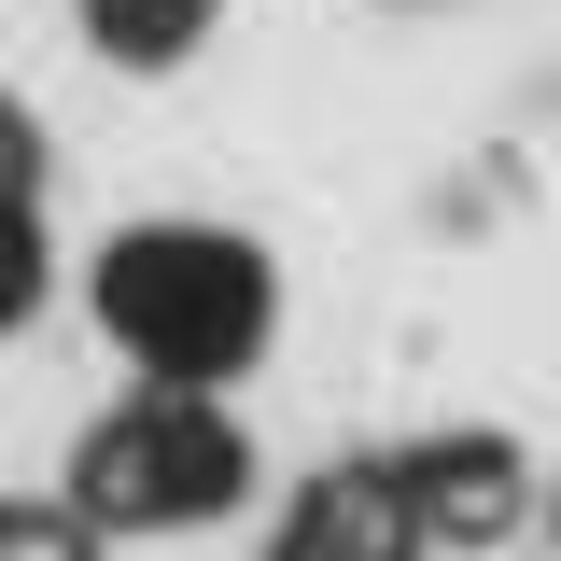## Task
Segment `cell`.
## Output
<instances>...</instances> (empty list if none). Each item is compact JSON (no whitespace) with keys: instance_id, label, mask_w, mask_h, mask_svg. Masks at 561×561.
Returning <instances> with one entry per match:
<instances>
[{"instance_id":"cell-1","label":"cell","mask_w":561,"mask_h":561,"mask_svg":"<svg viewBox=\"0 0 561 561\" xmlns=\"http://www.w3.org/2000/svg\"><path fill=\"white\" fill-rule=\"evenodd\" d=\"M84 323L113 337V365L140 393H239L280 337V267L253 225L154 210V225H113L84 253Z\"/></svg>"},{"instance_id":"cell-2","label":"cell","mask_w":561,"mask_h":561,"mask_svg":"<svg viewBox=\"0 0 561 561\" xmlns=\"http://www.w3.org/2000/svg\"><path fill=\"white\" fill-rule=\"evenodd\" d=\"M57 491L113 534V548H140V534H210V519H239L253 491H267V449H253V421H239V393H113V408L70 435Z\"/></svg>"},{"instance_id":"cell-3","label":"cell","mask_w":561,"mask_h":561,"mask_svg":"<svg viewBox=\"0 0 561 561\" xmlns=\"http://www.w3.org/2000/svg\"><path fill=\"white\" fill-rule=\"evenodd\" d=\"M393 478H408V519L421 548H505V534H534V449L519 435H408L393 449Z\"/></svg>"},{"instance_id":"cell-4","label":"cell","mask_w":561,"mask_h":561,"mask_svg":"<svg viewBox=\"0 0 561 561\" xmlns=\"http://www.w3.org/2000/svg\"><path fill=\"white\" fill-rule=\"evenodd\" d=\"M267 561H435V548H421V519H408V478H393V449H365V463H323L309 491H280Z\"/></svg>"},{"instance_id":"cell-5","label":"cell","mask_w":561,"mask_h":561,"mask_svg":"<svg viewBox=\"0 0 561 561\" xmlns=\"http://www.w3.org/2000/svg\"><path fill=\"white\" fill-rule=\"evenodd\" d=\"M210 14H225V0H84L99 57H127V70H169V57H197V43H210Z\"/></svg>"},{"instance_id":"cell-6","label":"cell","mask_w":561,"mask_h":561,"mask_svg":"<svg viewBox=\"0 0 561 561\" xmlns=\"http://www.w3.org/2000/svg\"><path fill=\"white\" fill-rule=\"evenodd\" d=\"M0 561H113V534L70 491H0Z\"/></svg>"},{"instance_id":"cell-7","label":"cell","mask_w":561,"mask_h":561,"mask_svg":"<svg viewBox=\"0 0 561 561\" xmlns=\"http://www.w3.org/2000/svg\"><path fill=\"white\" fill-rule=\"evenodd\" d=\"M57 309V239H43V210H0V337H28Z\"/></svg>"},{"instance_id":"cell-8","label":"cell","mask_w":561,"mask_h":561,"mask_svg":"<svg viewBox=\"0 0 561 561\" xmlns=\"http://www.w3.org/2000/svg\"><path fill=\"white\" fill-rule=\"evenodd\" d=\"M43 183H57V169H43V113L0 84V210H43Z\"/></svg>"}]
</instances>
